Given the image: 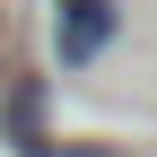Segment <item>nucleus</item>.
Masks as SVG:
<instances>
[{
	"mask_svg": "<svg viewBox=\"0 0 157 157\" xmlns=\"http://www.w3.org/2000/svg\"><path fill=\"white\" fill-rule=\"evenodd\" d=\"M113 26H122L113 0H61V17H52V52H61L70 70H87L96 52L113 44Z\"/></svg>",
	"mask_w": 157,
	"mask_h": 157,
	"instance_id": "f257e3e1",
	"label": "nucleus"
}]
</instances>
